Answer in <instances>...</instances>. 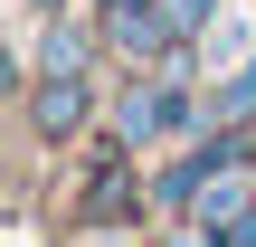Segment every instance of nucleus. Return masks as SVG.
Instances as JSON below:
<instances>
[{"mask_svg": "<svg viewBox=\"0 0 256 247\" xmlns=\"http://www.w3.org/2000/svg\"><path fill=\"white\" fill-rule=\"evenodd\" d=\"M104 48H114L124 67H171L190 38L171 29V10H162V0H104Z\"/></svg>", "mask_w": 256, "mask_h": 247, "instance_id": "f257e3e1", "label": "nucleus"}, {"mask_svg": "<svg viewBox=\"0 0 256 247\" xmlns=\"http://www.w3.org/2000/svg\"><path fill=\"white\" fill-rule=\"evenodd\" d=\"M86 114H95L86 67H38V76H28V124H38V143H76Z\"/></svg>", "mask_w": 256, "mask_h": 247, "instance_id": "f03ea898", "label": "nucleus"}, {"mask_svg": "<svg viewBox=\"0 0 256 247\" xmlns=\"http://www.w3.org/2000/svg\"><path fill=\"white\" fill-rule=\"evenodd\" d=\"M209 124H256V48L209 86Z\"/></svg>", "mask_w": 256, "mask_h": 247, "instance_id": "7ed1b4c3", "label": "nucleus"}, {"mask_svg": "<svg viewBox=\"0 0 256 247\" xmlns=\"http://www.w3.org/2000/svg\"><path fill=\"white\" fill-rule=\"evenodd\" d=\"M86 48H95V38H86L76 19H48V38H38V67H86Z\"/></svg>", "mask_w": 256, "mask_h": 247, "instance_id": "20e7f679", "label": "nucleus"}, {"mask_svg": "<svg viewBox=\"0 0 256 247\" xmlns=\"http://www.w3.org/2000/svg\"><path fill=\"white\" fill-rule=\"evenodd\" d=\"M162 10H171L180 38H209V29H218V0H162Z\"/></svg>", "mask_w": 256, "mask_h": 247, "instance_id": "39448f33", "label": "nucleus"}]
</instances>
